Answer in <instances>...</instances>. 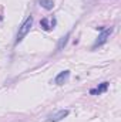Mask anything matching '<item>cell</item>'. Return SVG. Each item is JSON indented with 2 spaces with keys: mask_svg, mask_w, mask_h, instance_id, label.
I'll return each instance as SVG.
<instances>
[{
  "mask_svg": "<svg viewBox=\"0 0 121 122\" xmlns=\"http://www.w3.org/2000/svg\"><path fill=\"white\" fill-rule=\"evenodd\" d=\"M31 26H33V17L29 16L24 21H23V24L19 27V33H17V38H16V44H19L27 34H29V31H30Z\"/></svg>",
  "mask_w": 121,
  "mask_h": 122,
  "instance_id": "1",
  "label": "cell"
},
{
  "mask_svg": "<svg viewBox=\"0 0 121 122\" xmlns=\"http://www.w3.org/2000/svg\"><path fill=\"white\" fill-rule=\"evenodd\" d=\"M67 115H68V109H61V111H59L57 114L51 115V117L47 119V122H59V121H61L63 118H66Z\"/></svg>",
  "mask_w": 121,
  "mask_h": 122,
  "instance_id": "4",
  "label": "cell"
},
{
  "mask_svg": "<svg viewBox=\"0 0 121 122\" xmlns=\"http://www.w3.org/2000/svg\"><path fill=\"white\" fill-rule=\"evenodd\" d=\"M54 26H56V19H51L50 21H49V19L40 20V27L46 31H50L51 29H54Z\"/></svg>",
  "mask_w": 121,
  "mask_h": 122,
  "instance_id": "3",
  "label": "cell"
},
{
  "mask_svg": "<svg viewBox=\"0 0 121 122\" xmlns=\"http://www.w3.org/2000/svg\"><path fill=\"white\" fill-rule=\"evenodd\" d=\"M68 37H70V33H67V34H66V37H63V38H61L60 44H59V50L63 48V46H66V43H67V38H68Z\"/></svg>",
  "mask_w": 121,
  "mask_h": 122,
  "instance_id": "8",
  "label": "cell"
},
{
  "mask_svg": "<svg viewBox=\"0 0 121 122\" xmlns=\"http://www.w3.org/2000/svg\"><path fill=\"white\" fill-rule=\"evenodd\" d=\"M68 77H70V71H63V72H60V74L54 78V82H56L57 85H63V84L68 80Z\"/></svg>",
  "mask_w": 121,
  "mask_h": 122,
  "instance_id": "5",
  "label": "cell"
},
{
  "mask_svg": "<svg viewBox=\"0 0 121 122\" xmlns=\"http://www.w3.org/2000/svg\"><path fill=\"white\" fill-rule=\"evenodd\" d=\"M107 88H108V82H101L97 88H94V90H91L90 94L91 95H97V94H101V92H105L107 91Z\"/></svg>",
  "mask_w": 121,
  "mask_h": 122,
  "instance_id": "6",
  "label": "cell"
},
{
  "mask_svg": "<svg viewBox=\"0 0 121 122\" xmlns=\"http://www.w3.org/2000/svg\"><path fill=\"white\" fill-rule=\"evenodd\" d=\"M113 33V27H108V29H104V30H101V34L98 36V38L95 40V43H94V46H93V48H97L98 46H103L105 41H107V38L110 37V34Z\"/></svg>",
  "mask_w": 121,
  "mask_h": 122,
  "instance_id": "2",
  "label": "cell"
},
{
  "mask_svg": "<svg viewBox=\"0 0 121 122\" xmlns=\"http://www.w3.org/2000/svg\"><path fill=\"white\" fill-rule=\"evenodd\" d=\"M38 3H40V6H41V7H44L46 10H51V9H53V6H54L53 0H40Z\"/></svg>",
  "mask_w": 121,
  "mask_h": 122,
  "instance_id": "7",
  "label": "cell"
}]
</instances>
